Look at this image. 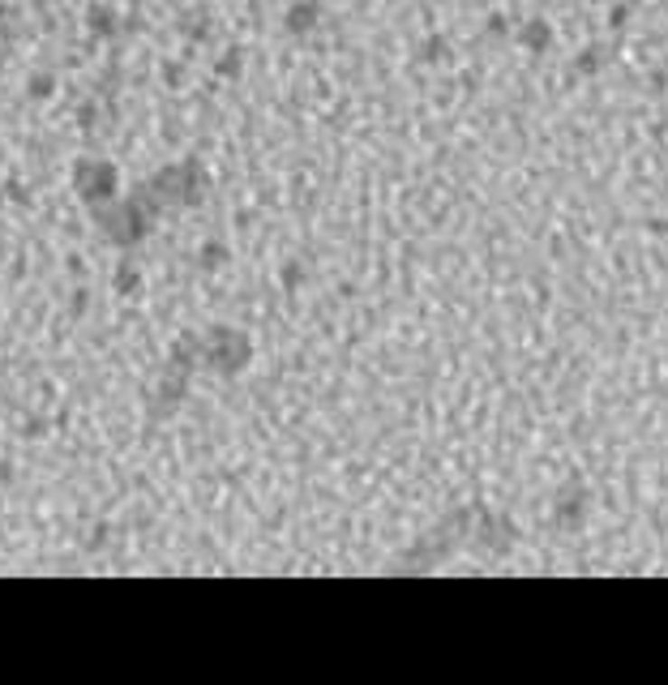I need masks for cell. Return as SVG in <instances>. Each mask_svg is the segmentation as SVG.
I'll return each mask as SVG.
<instances>
[{"label":"cell","mask_w":668,"mask_h":685,"mask_svg":"<svg viewBox=\"0 0 668 685\" xmlns=\"http://www.w3.org/2000/svg\"><path fill=\"white\" fill-rule=\"evenodd\" d=\"M5 197H14L17 206H31V184H26V180H9V184H5Z\"/></svg>","instance_id":"obj_13"},{"label":"cell","mask_w":668,"mask_h":685,"mask_svg":"<svg viewBox=\"0 0 668 685\" xmlns=\"http://www.w3.org/2000/svg\"><path fill=\"white\" fill-rule=\"evenodd\" d=\"M14 475H17V467L9 463V458H0V489H9V484H14Z\"/></svg>","instance_id":"obj_16"},{"label":"cell","mask_w":668,"mask_h":685,"mask_svg":"<svg viewBox=\"0 0 668 685\" xmlns=\"http://www.w3.org/2000/svg\"><path fill=\"white\" fill-rule=\"evenodd\" d=\"M253 360V342L236 326H211L202 334V369H214L223 377H236Z\"/></svg>","instance_id":"obj_4"},{"label":"cell","mask_w":668,"mask_h":685,"mask_svg":"<svg viewBox=\"0 0 668 685\" xmlns=\"http://www.w3.org/2000/svg\"><path fill=\"white\" fill-rule=\"evenodd\" d=\"M90 219H95V228L103 231V240L112 249H137L142 240H150V231L159 223V211H155L146 197H142V189H137V193L125 197V202L116 197L108 206H95Z\"/></svg>","instance_id":"obj_2"},{"label":"cell","mask_w":668,"mask_h":685,"mask_svg":"<svg viewBox=\"0 0 668 685\" xmlns=\"http://www.w3.org/2000/svg\"><path fill=\"white\" fill-rule=\"evenodd\" d=\"M34 9H48V5H56V0H31Z\"/></svg>","instance_id":"obj_17"},{"label":"cell","mask_w":668,"mask_h":685,"mask_svg":"<svg viewBox=\"0 0 668 685\" xmlns=\"http://www.w3.org/2000/svg\"><path fill=\"white\" fill-rule=\"evenodd\" d=\"M189 381H193V373H184V369H176V364H164V377H159L155 390H150V416H155V420H167V416L184 403Z\"/></svg>","instance_id":"obj_5"},{"label":"cell","mask_w":668,"mask_h":685,"mask_svg":"<svg viewBox=\"0 0 668 685\" xmlns=\"http://www.w3.org/2000/svg\"><path fill=\"white\" fill-rule=\"evenodd\" d=\"M313 22H317V5H313V0H300V5H292V9H287V17H283V26H287L292 34H305Z\"/></svg>","instance_id":"obj_10"},{"label":"cell","mask_w":668,"mask_h":685,"mask_svg":"<svg viewBox=\"0 0 668 685\" xmlns=\"http://www.w3.org/2000/svg\"><path fill=\"white\" fill-rule=\"evenodd\" d=\"M86 309H90V292H86V287H82V292H73V296H69V313L78 317V313H86Z\"/></svg>","instance_id":"obj_14"},{"label":"cell","mask_w":668,"mask_h":685,"mask_svg":"<svg viewBox=\"0 0 668 685\" xmlns=\"http://www.w3.org/2000/svg\"><path fill=\"white\" fill-rule=\"evenodd\" d=\"M180 31H189V39H206V22H202V17H189V22H180Z\"/></svg>","instance_id":"obj_15"},{"label":"cell","mask_w":668,"mask_h":685,"mask_svg":"<svg viewBox=\"0 0 668 685\" xmlns=\"http://www.w3.org/2000/svg\"><path fill=\"white\" fill-rule=\"evenodd\" d=\"M82 26L90 39H99V43H108V39H116L120 34V9L116 5H108V0H90L82 14Z\"/></svg>","instance_id":"obj_6"},{"label":"cell","mask_w":668,"mask_h":685,"mask_svg":"<svg viewBox=\"0 0 668 685\" xmlns=\"http://www.w3.org/2000/svg\"><path fill=\"white\" fill-rule=\"evenodd\" d=\"M0 69H5V48H0Z\"/></svg>","instance_id":"obj_18"},{"label":"cell","mask_w":668,"mask_h":685,"mask_svg":"<svg viewBox=\"0 0 668 685\" xmlns=\"http://www.w3.org/2000/svg\"><path fill=\"white\" fill-rule=\"evenodd\" d=\"M206 167L197 164V159H184V164H167L159 167L150 180H142L137 189H142V197H146L155 211H193L197 202L206 197Z\"/></svg>","instance_id":"obj_1"},{"label":"cell","mask_w":668,"mask_h":685,"mask_svg":"<svg viewBox=\"0 0 668 685\" xmlns=\"http://www.w3.org/2000/svg\"><path fill=\"white\" fill-rule=\"evenodd\" d=\"M99 120H103V108H99L95 99H86L82 108L73 112V125H78L82 133H95V129H99Z\"/></svg>","instance_id":"obj_11"},{"label":"cell","mask_w":668,"mask_h":685,"mask_svg":"<svg viewBox=\"0 0 668 685\" xmlns=\"http://www.w3.org/2000/svg\"><path fill=\"white\" fill-rule=\"evenodd\" d=\"M69 184H73V193L82 197V206L95 211V206H108V202L120 197V167L112 159H103V155H82L69 167Z\"/></svg>","instance_id":"obj_3"},{"label":"cell","mask_w":668,"mask_h":685,"mask_svg":"<svg viewBox=\"0 0 668 685\" xmlns=\"http://www.w3.org/2000/svg\"><path fill=\"white\" fill-rule=\"evenodd\" d=\"M142 287H146V278H142V266H137V261H120V266L112 270V292L116 296L129 300V296H137Z\"/></svg>","instance_id":"obj_8"},{"label":"cell","mask_w":668,"mask_h":685,"mask_svg":"<svg viewBox=\"0 0 668 685\" xmlns=\"http://www.w3.org/2000/svg\"><path fill=\"white\" fill-rule=\"evenodd\" d=\"M240 65H245V52H240V48H228L219 61H214L219 78H240Z\"/></svg>","instance_id":"obj_12"},{"label":"cell","mask_w":668,"mask_h":685,"mask_svg":"<svg viewBox=\"0 0 668 685\" xmlns=\"http://www.w3.org/2000/svg\"><path fill=\"white\" fill-rule=\"evenodd\" d=\"M228 245H223V240H202V245H197V270H202V275H214V270H219V266H228Z\"/></svg>","instance_id":"obj_9"},{"label":"cell","mask_w":668,"mask_h":685,"mask_svg":"<svg viewBox=\"0 0 668 685\" xmlns=\"http://www.w3.org/2000/svg\"><path fill=\"white\" fill-rule=\"evenodd\" d=\"M56 95H61V78L52 69H34L26 78V103H52Z\"/></svg>","instance_id":"obj_7"}]
</instances>
